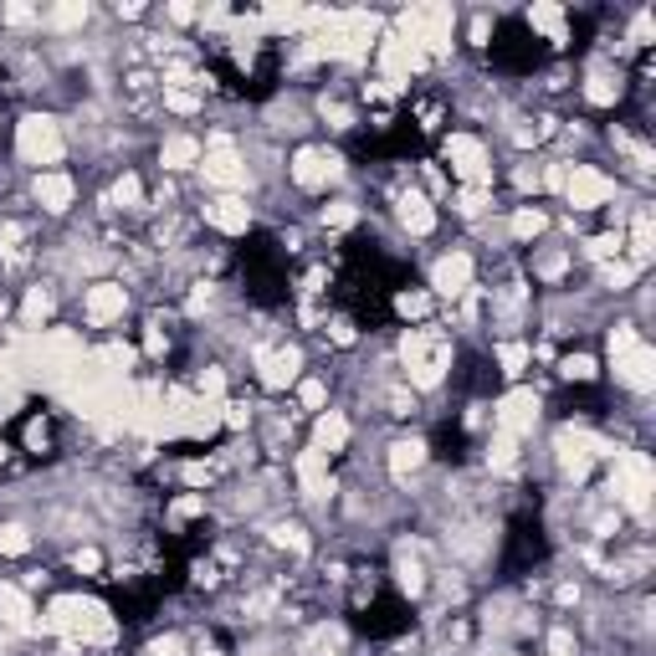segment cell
I'll return each mask as SVG.
<instances>
[{"mask_svg":"<svg viewBox=\"0 0 656 656\" xmlns=\"http://www.w3.org/2000/svg\"><path fill=\"white\" fill-rule=\"evenodd\" d=\"M47 625L57 636H72V641H113V615L97 600H82V595H57L47 610Z\"/></svg>","mask_w":656,"mask_h":656,"instance_id":"6da1fadb","label":"cell"},{"mask_svg":"<svg viewBox=\"0 0 656 656\" xmlns=\"http://www.w3.org/2000/svg\"><path fill=\"white\" fill-rule=\"evenodd\" d=\"M401 359H405V369H411V384H416V390H436L441 374H447V365H451V344H447L441 328H416V334H405Z\"/></svg>","mask_w":656,"mask_h":656,"instance_id":"7a4b0ae2","label":"cell"},{"mask_svg":"<svg viewBox=\"0 0 656 656\" xmlns=\"http://www.w3.org/2000/svg\"><path fill=\"white\" fill-rule=\"evenodd\" d=\"M651 487H656V472H651V457L646 451H615V472H610V493L621 497L631 513L646 518L651 508Z\"/></svg>","mask_w":656,"mask_h":656,"instance_id":"3957f363","label":"cell"},{"mask_svg":"<svg viewBox=\"0 0 656 656\" xmlns=\"http://www.w3.org/2000/svg\"><path fill=\"white\" fill-rule=\"evenodd\" d=\"M610 359H615V374H621L631 390H651L656 384V354L641 344L636 328H615V334H610Z\"/></svg>","mask_w":656,"mask_h":656,"instance_id":"277c9868","label":"cell"},{"mask_svg":"<svg viewBox=\"0 0 656 656\" xmlns=\"http://www.w3.org/2000/svg\"><path fill=\"white\" fill-rule=\"evenodd\" d=\"M401 42H411L416 51H447L451 47V11L447 5H411L401 16Z\"/></svg>","mask_w":656,"mask_h":656,"instance_id":"5b68a950","label":"cell"},{"mask_svg":"<svg viewBox=\"0 0 656 656\" xmlns=\"http://www.w3.org/2000/svg\"><path fill=\"white\" fill-rule=\"evenodd\" d=\"M16 149L26 164H57L62 160V128L51 124V118H42V113H32L16 128Z\"/></svg>","mask_w":656,"mask_h":656,"instance_id":"8992f818","label":"cell"},{"mask_svg":"<svg viewBox=\"0 0 656 656\" xmlns=\"http://www.w3.org/2000/svg\"><path fill=\"white\" fill-rule=\"evenodd\" d=\"M447 160H451V170L472 185V190H487L493 185V164H487V149L472 139V134H451L447 139Z\"/></svg>","mask_w":656,"mask_h":656,"instance_id":"52a82bcc","label":"cell"},{"mask_svg":"<svg viewBox=\"0 0 656 656\" xmlns=\"http://www.w3.org/2000/svg\"><path fill=\"white\" fill-rule=\"evenodd\" d=\"M564 195H569V206L575 210H595V206H605L610 195H615V180L600 175L595 164H575V170L564 175Z\"/></svg>","mask_w":656,"mask_h":656,"instance_id":"ba28073f","label":"cell"},{"mask_svg":"<svg viewBox=\"0 0 656 656\" xmlns=\"http://www.w3.org/2000/svg\"><path fill=\"white\" fill-rule=\"evenodd\" d=\"M595 457H605V441H600V436H590V431H559V462H564V472H569L575 482L590 477Z\"/></svg>","mask_w":656,"mask_h":656,"instance_id":"9c48e42d","label":"cell"},{"mask_svg":"<svg viewBox=\"0 0 656 656\" xmlns=\"http://www.w3.org/2000/svg\"><path fill=\"white\" fill-rule=\"evenodd\" d=\"M206 180L216 185V190H246V164L236 160V149L226 144V139H216V144L206 149Z\"/></svg>","mask_w":656,"mask_h":656,"instance_id":"30bf717a","label":"cell"},{"mask_svg":"<svg viewBox=\"0 0 656 656\" xmlns=\"http://www.w3.org/2000/svg\"><path fill=\"white\" fill-rule=\"evenodd\" d=\"M380 67H384V82L401 93V82L426 67V51H416L411 42H401V36H384L380 42Z\"/></svg>","mask_w":656,"mask_h":656,"instance_id":"8fae6325","label":"cell"},{"mask_svg":"<svg viewBox=\"0 0 656 656\" xmlns=\"http://www.w3.org/2000/svg\"><path fill=\"white\" fill-rule=\"evenodd\" d=\"M338 154H328V149H298L292 154V180L303 185V190H323L328 180H338Z\"/></svg>","mask_w":656,"mask_h":656,"instance_id":"7c38bea8","label":"cell"},{"mask_svg":"<svg viewBox=\"0 0 656 656\" xmlns=\"http://www.w3.org/2000/svg\"><path fill=\"white\" fill-rule=\"evenodd\" d=\"M124 308H128V292L118 282H93L88 298H82V313H88L93 328H108L113 319H124Z\"/></svg>","mask_w":656,"mask_h":656,"instance_id":"4fadbf2b","label":"cell"},{"mask_svg":"<svg viewBox=\"0 0 656 656\" xmlns=\"http://www.w3.org/2000/svg\"><path fill=\"white\" fill-rule=\"evenodd\" d=\"M533 420H539V395L533 390H513V395L497 401V431L523 436V431H533Z\"/></svg>","mask_w":656,"mask_h":656,"instance_id":"5bb4252c","label":"cell"},{"mask_svg":"<svg viewBox=\"0 0 656 656\" xmlns=\"http://www.w3.org/2000/svg\"><path fill=\"white\" fill-rule=\"evenodd\" d=\"M431 288L441 292V298H462V292H472V256L467 252L441 256V262L431 267Z\"/></svg>","mask_w":656,"mask_h":656,"instance_id":"9a60e30c","label":"cell"},{"mask_svg":"<svg viewBox=\"0 0 656 656\" xmlns=\"http://www.w3.org/2000/svg\"><path fill=\"white\" fill-rule=\"evenodd\" d=\"M298 349H256V369H262V384L267 390H288L298 380Z\"/></svg>","mask_w":656,"mask_h":656,"instance_id":"2e32d148","label":"cell"},{"mask_svg":"<svg viewBox=\"0 0 656 656\" xmlns=\"http://www.w3.org/2000/svg\"><path fill=\"white\" fill-rule=\"evenodd\" d=\"M206 221L216 226V231H226V236H241V231L252 226V210H246V200H236V195H221V200L206 206Z\"/></svg>","mask_w":656,"mask_h":656,"instance_id":"e0dca14e","label":"cell"},{"mask_svg":"<svg viewBox=\"0 0 656 656\" xmlns=\"http://www.w3.org/2000/svg\"><path fill=\"white\" fill-rule=\"evenodd\" d=\"M298 482H303L308 497H323L334 482H328V457H323L319 447L313 451H298Z\"/></svg>","mask_w":656,"mask_h":656,"instance_id":"ac0fdd59","label":"cell"},{"mask_svg":"<svg viewBox=\"0 0 656 656\" xmlns=\"http://www.w3.org/2000/svg\"><path fill=\"white\" fill-rule=\"evenodd\" d=\"M72 195H78L72 175H62V170H51V175H36V200H42L47 210H67V206H72Z\"/></svg>","mask_w":656,"mask_h":656,"instance_id":"d6986e66","label":"cell"},{"mask_svg":"<svg viewBox=\"0 0 656 656\" xmlns=\"http://www.w3.org/2000/svg\"><path fill=\"white\" fill-rule=\"evenodd\" d=\"M32 600H26V590H16V585H0V621L11 625V631H32Z\"/></svg>","mask_w":656,"mask_h":656,"instance_id":"ffe728a7","label":"cell"},{"mask_svg":"<svg viewBox=\"0 0 656 656\" xmlns=\"http://www.w3.org/2000/svg\"><path fill=\"white\" fill-rule=\"evenodd\" d=\"M313 447L328 457V451H344L349 447V420L338 416V411H323L319 416V426H313Z\"/></svg>","mask_w":656,"mask_h":656,"instance_id":"44dd1931","label":"cell"},{"mask_svg":"<svg viewBox=\"0 0 656 656\" xmlns=\"http://www.w3.org/2000/svg\"><path fill=\"white\" fill-rule=\"evenodd\" d=\"M401 226L405 231H416V236H426V231L436 226L431 200H426V195H401Z\"/></svg>","mask_w":656,"mask_h":656,"instance_id":"7402d4cb","label":"cell"},{"mask_svg":"<svg viewBox=\"0 0 656 656\" xmlns=\"http://www.w3.org/2000/svg\"><path fill=\"white\" fill-rule=\"evenodd\" d=\"M195 160H200V144H195L190 134H175V139H164V149H160V164H164V170H190Z\"/></svg>","mask_w":656,"mask_h":656,"instance_id":"603a6c76","label":"cell"},{"mask_svg":"<svg viewBox=\"0 0 656 656\" xmlns=\"http://www.w3.org/2000/svg\"><path fill=\"white\" fill-rule=\"evenodd\" d=\"M420 462H426V441H420V436H411V441H395V447H390V472H395V477H411Z\"/></svg>","mask_w":656,"mask_h":656,"instance_id":"cb8c5ba5","label":"cell"},{"mask_svg":"<svg viewBox=\"0 0 656 656\" xmlns=\"http://www.w3.org/2000/svg\"><path fill=\"white\" fill-rule=\"evenodd\" d=\"M651 241H656L651 236V210H641L636 221H631V267H636V273L651 262Z\"/></svg>","mask_w":656,"mask_h":656,"instance_id":"d4e9b609","label":"cell"},{"mask_svg":"<svg viewBox=\"0 0 656 656\" xmlns=\"http://www.w3.org/2000/svg\"><path fill=\"white\" fill-rule=\"evenodd\" d=\"M585 97H590L595 108H610V103L621 97V78H615V72H605V67H595L590 82H585Z\"/></svg>","mask_w":656,"mask_h":656,"instance_id":"484cf974","label":"cell"},{"mask_svg":"<svg viewBox=\"0 0 656 656\" xmlns=\"http://www.w3.org/2000/svg\"><path fill=\"white\" fill-rule=\"evenodd\" d=\"M529 26H533V32H549V42H564V11H559V5H533Z\"/></svg>","mask_w":656,"mask_h":656,"instance_id":"4316f807","label":"cell"},{"mask_svg":"<svg viewBox=\"0 0 656 656\" xmlns=\"http://www.w3.org/2000/svg\"><path fill=\"white\" fill-rule=\"evenodd\" d=\"M262 21L277 26V32H298V26H308V11H298V5H267Z\"/></svg>","mask_w":656,"mask_h":656,"instance_id":"83f0119b","label":"cell"},{"mask_svg":"<svg viewBox=\"0 0 656 656\" xmlns=\"http://www.w3.org/2000/svg\"><path fill=\"white\" fill-rule=\"evenodd\" d=\"M21 313H26V328H42V323L51 319V292L32 288V292H26V308H21Z\"/></svg>","mask_w":656,"mask_h":656,"instance_id":"f1b7e54d","label":"cell"},{"mask_svg":"<svg viewBox=\"0 0 656 656\" xmlns=\"http://www.w3.org/2000/svg\"><path fill=\"white\" fill-rule=\"evenodd\" d=\"M544 226H549L544 210H518V216H513V236H518V241H533V236H544Z\"/></svg>","mask_w":656,"mask_h":656,"instance_id":"f546056e","label":"cell"},{"mask_svg":"<svg viewBox=\"0 0 656 656\" xmlns=\"http://www.w3.org/2000/svg\"><path fill=\"white\" fill-rule=\"evenodd\" d=\"M513 457H518V436H508V431H497L493 436V447H487V462L503 472V467H513Z\"/></svg>","mask_w":656,"mask_h":656,"instance_id":"4dcf8cb0","label":"cell"},{"mask_svg":"<svg viewBox=\"0 0 656 656\" xmlns=\"http://www.w3.org/2000/svg\"><path fill=\"white\" fill-rule=\"evenodd\" d=\"M82 21H88V5H82V0H67V5L51 11V26H57V32H72V26H82Z\"/></svg>","mask_w":656,"mask_h":656,"instance_id":"1f68e13d","label":"cell"},{"mask_svg":"<svg viewBox=\"0 0 656 656\" xmlns=\"http://www.w3.org/2000/svg\"><path fill=\"white\" fill-rule=\"evenodd\" d=\"M26 549H32V533L21 529V523H5V529H0V554L16 559V554H26Z\"/></svg>","mask_w":656,"mask_h":656,"instance_id":"d6a6232c","label":"cell"},{"mask_svg":"<svg viewBox=\"0 0 656 656\" xmlns=\"http://www.w3.org/2000/svg\"><path fill=\"white\" fill-rule=\"evenodd\" d=\"M395 569H401V585H405V590H411V595H420L426 575H420V559H416V554H405V549H401V559H395Z\"/></svg>","mask_w":656,"mask_h":656,"instance_id":"836d02e7","label":"cell"},{"mask_svg":"<svg viewBox=\"0 0 656 656\" xmlns=\"http://www.w3.org/2000/svg\"><path fill=\"white\" fill-rule=\"evenodd\" d=\"M395 313H401V319H426V313H431V298H426V292H401V298H395Z\"/></svg>","mask_w":656,"mask_h":656,"instance_id":"e575fe53","label":"cell"},{"mask_svg":"<svg viewBox=\"0 0 656 656\" xmlns=\"http://www.w3.org/2000/svg\"><path fill=\"white\" fill-rule=\"evenodd\" d=\"M497 365H503V374H523L529 349H523V344H503V349H497Z\"/></svg>","mask_w":656,"mask_h":656,"instance_id":"d590c367","label":"cell"},{"mask_svg":"<svg viewBox=\"0 0 656 656\" xmlns=\"http://www.w3.org/2000/svg\"><path fill=\"white\" fill-rule=\"evenodd\" d=\"M164 108H175V113H195V108H200V97H195L190 88H164Z\"/></svg>","mask_w":656,"mask_h":656,"instance_id":"8d00e7d4","label":"cell"},{"mask_svg":"<svg viewBox=\"0 0 656 656\" xmlns=\"http://www.w3.org/2000/svg\"><path fill=\"white\" fill-rule=\"evenodd\" d=\"M585 252H590L595 262H610V256H621V236H590Z\"/></svg>","mask_w":656,"mask_h":656,"instance_id":"74e56055","label":"cell"},{"mask_svg":"<svg viewBox=\"0 0 656 656\" xmlns=\"http://www.w3.org/2000/svg\"><path fill=\"white\" fill-rule=\"evenodd\" d=\"M564 380H595V359L590 354H569L564 359Z\"/></svg>","mask_w":656,"mask_h":656,"instance_id":"f35d334b","label":"cell"},{"mask_svg":"<svg viewBox=\"0 0 656 656\" xmlns=\"http://www.w3.org/2000/svg\"><path fill=\"white\" fill-rule=\"evenodd\" d=\"M323 226H334V231L354 226V206H349V200H334V206H323Z\"/></svg>","mask_w":656,"mask_h":656,"instance_id":"ab89813d","label":"cell"},{"mask_svg":"<svg viewBox=\"0 0 656 656\" xmlns=\"http://www.w3.org/2000/svg\"><path fill=\"white\" fill-rule=\"evenodd\" d=\"M298 401H303L308 411H323V401H328V390H323L319 380H303V384H298Z\"/></svg>","mask_w":656,"mask_h":656,"instance_id":"60d3db41","label":"cell"},{"mask_svg":"<svg viewBox=\"0 0 656 656\" xmlns=\"http://www.w3.org/2000/svg\"><path fill=\"white\" fill-rule=\"evenodd\" d=\"M139 195H144V190H139V180H134V175H124L118 185H113V200H118V206H139Z\"/></svg>","mask_w":656,"mask_h":656,"instance_id":"b9f144b4","label":"cell"},{"mask_svg":"<svg viewBox=\"0 0 656 656\" xmlns=\"http://www.w3.org/2000/svg\"><path fill=\"white\" fill-rule=\"evenodd\" d=\"M482 206H487V190H472V185H467V190L457 195V210H462V216H477Z\"/></svg>","mask_w":656,"mask_h":656,"instance_id":"7bdbcfd3","label":"cell"},{"mask_svg":"<svg viewBox=\"0 0 656 656\" xmlns=\"http://www.w3.org/2000/svg\"><path fill=\"white\" fill-rule=\"evenodd\" d=\"M180 477L190 482V487H206V482L216 477V467H210V462H185V472H180Z\"/></svg>","mask_w":656,"mask_h":656,"instance_id":"ee69618b","label":"cell"},{"mask_svg":"<svg viewBox=\"0 0 656 656\" xmlns=\"http://www.w3.org/2000/svg\"><path fill=\"white\" fill-rule=\"evenodd\" d=\"M72 564H78V575H97V569H103V554H97V549H78Z\"/></svg>","mask_w":656,"mask_h":656,"instance_id":"f6af8a7d","label":"cell"},{"mask_svg":"<svg viewBox=\"0 0 656 656\" xmlns=\"http://www.w3.org/2000/svg\"><path fill=\"white\" fill-rule=\"evenodd\" d=\"M605 277L615 282V288H631V282H636V267H631V262H610Z\"/></svg>","mask_w":656,"mask_h":656,"instance_id":"bcb514c9","label":"cell"},{"mask_svg":"<svg viewBox=\"0 0 656 656\" xmlns=\"http://www.w3.org/2000/svg\"><path fill=\"white\" fill-rule=\"evenodd\" d=\"M32 21H36L32 5H21V0H16V5H5V26H32Z\"/></svg>","mask_w":656,"mask_h":656,"instance_id":"7dc6e473","label":"cell"},{"mask_svg":"<svg viewBox=\"0 0 656 656\" xmlns=\"http://www.w3.org/2000/svg\"><path fill=\"white\" fill-rule=\"evenodd\" d=\"M221 390H226V374H221V369H206V374H200V395H210V401H216Z\"/></svg>","mask_w":656,"mask_h":656,"instance_id":"c3c4849f","label":"cell"},{"mask_svg":"<svg viewBox=\"0 0 656 656\" xmlns=\"http://www.w3.org/2000/svg\"><path fill=\"white\" fill-rule=\"evenodd\" d=\"M277 544H288V549H298V554H303L308 539H303V529H292V523H288V529H277Z\"/></svg>","mask_w":656,"mask_h":656,"instance_id":"681fc988","label":"cell"},{"mask_svg":"<svg viewBox=\"0 0 656 656\" xmlns=\"http://www.w3.org/2000/svg\"><path fill=\"white\" fill-rule=\"evenodd\" d=\"M328 334H334V344H354V323L349 319H334V323H328Z\"/></svg>","mask_w":656,"mask_h":656,"instance_id":"f907efd6","label":"cell"},{"mask_svg":"<svg viewBox=\"0 0 656 656\" xmlns=\"http://www.w3.org/2000/svg\"><path fill=\"white\" fill-rule=\"evenodd\" d=\"M631 36H636L641 47L651 42V11H641V16H636V26H631Z\"/></svg>","mask_w":656,"mask_h":656,"instance_id":"816d5d0a","label":"cell"},{"mask_svg":"<svg viewBox=\"0 0 656 656\" xmlns=\"http://www.w3.org/2000/svg\"><path fill=\"white\" fill-rule=\"evenodd\" d=\"M564 175H569L564 164H549V170H544V175H539V180H544L549 190H564Z\"/></svg>","mask_w":656,"mask_h":656,"instance_id":"f5cc1de1","label":"cell"},{"mask_svg":"<svg viewBox=\"0 0 656 656\" xmlns=\"http://www.w3.org/2000/svg\"><path fill=\"white\" fill-rule=\"evenodd\" d=\"M323 113H328V118H334V128H349V124H354V113L344 108V103H328V108H323Z\"/></svg>","mask_w":656,"mask_h":656,"instance_id":"db71d44e","label":"cell"},{"mask_svg":"<svg viewBox=\"0 0 656 656\" xmlns=\"http://www.w3.org/2000/svg\"><path fill=\"white\" fill-rule=\"evenodd\" d=\"M206 508V503H200V497H180L175 503V518H195V513Z\"/></svg>","mask_w":656,"mask_h":656,"instance_id":"11a10c76","label":"cell"},{"mask_svg":"<svg viewBox=\"0 0 656 656\" xmlns=\"http://www.w3.org/2000/svg\"><path fill=\"white\" fill-rule=\"evenodd\" d=\"M180 651H185V646H180L175 636H164V641H154V651L149 656H180Z\"/></svg>","mask_w":656,"mask_h":656,"instance_id":"9f6ffc18","label":"cell"},{"mask_svg":"<svg viewBox=\"0 0 656 656\" xmlns=\"http://www.w3.org/2000/svg\"><path fill=\"white\" fill-rule=\"evenodd\" d=\"M246 416H252V411H246V405H226V426H246Z\"/></svg>","mask_w":656,"mask_h":656,"instance_id":"6f0895ef","label":"cell"},{"mask_svg":"<svg viewBox=\"0 0 656 656\" xmlns=\"http://www.w3.org/2000/svg\"><path fill=\"white\" fill-rule=\"evenodd\" d=\"M564 273V256H544V262H539V277H559Z\"/></svg>","mask_w":656,"mask_h":656,"instance_id":"680465c9","label":"cell"},{"mask_svg":"<svg viewBox=\"0 0 656 656\" xmlns=\"http://www.w3.org/2000/svg\"><path fill=\"white\" fill-rule=\"evenodd\" d=\"M549 646H554V656H569V646H575V641H569V631H554V636H549Z\"/></svg>","mask_w":656,"mask_h":656,"instance_id":"91938a15","label":"cell"},{"mask_svg":"<svg viewBox=\"0 0 656 656\" xmlns=\"http://www.w3.org/2000/svg\"><path fill=\"white\" fill-rule=\"evenodd\" d=\"M170 21H180V26H185V21H195V11L185 5V0H175V5H170Z\"/></svg>","mask_w":656,"mask_h":656,"instance_id":"94428289","label":"cell"},{"mask_svg":"<svg viewBox=\"0 0 656 656\" xmlns=\"http://www.w3.org/2000/svg\"><path fill=\"white\" fill-rule=\"evenodd\" d=\"M108 365H134V349H118V344H113V349H108Z\"/></svg>","mask_w":656,"mask_h":656,"instance_id":"6125c7cd","label":"cell"},{"mask_svg":"<svg viewBox=\"0 0 656 656\" xmlns=\"http://www.w3.org/2000/svg\"><path fill=\"white\" fill-rule=\"evenodd\" d=\"M487 32H493V21H487V16L472 21V42H487Z\"/></svg>","mask_w":656,"mask_h":656,"instance_id":"be15d7a7","label":"cell"},{"mask_svg":"<svg viewBox=\"0 0 656 656\" xmlns=\"http://www.w3.org/2000/svg\"><path fill=\"white\" fill-rule=\"evenodd\" d=\"M144 344H149V354H164V334H160V323L149 328V338H144Z\"/></svg>","mask_w":656,"mask_h":656,"instance_id":"e7e4bbea","label":"cell"},{"mask_svg":"<svg viewBox=\"0 0 656 656\" xmlns=\"http://www.w3.org/2000/svg\"><path fill=\"white\" fill-rule=\"evenodd\" d=\"M5 384H11V369H5V359H0V390H5Z\"/></svg>","mask_w":656,"mask_h":656,"instance_id":"03108f58","label":"cell"},{"mask_svg":"<svg viewBox=\"0 0 656 656\" xmlns=\"http://www.w3.org/2000/svg\"><path fill=\"white\" fill-rule=\"evenodd\" d=\"M0 462H5V447H0Z\"/></svg>","mask_w":656,"mask_h":656,"instance_id":"003e7915","label":"cell"}]
</instances>
